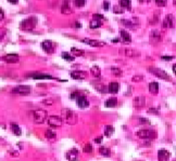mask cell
I'll return each mask as SVG.
<instances>
[{
	"mask_svg": "<svg viewBox=\"0 0 176 161\" xmlns=\"http://www.w3.org/2000/svg\"><path fill=\"white\" fill-rule=\"evenodd\" d=\"M62 121L67 122L70 125H74L77 122V115L73 111V110L69 109V108H63L62 109Z\"/></svg>",
	"mask_w": 176,
	"mask_h": 161,
	"instance_id": "cell-1",
	"label": "cell"
},
{
	"mask_svg": "<svg viewBox=\"0 0 176 161\" xmlns=\"http://www.w3.org/2000/svg\"><path fill=\"white\" fill-rule=\"evenodd\" d=\"M37 25V19L35 16H30L26 20H23L20 24V27L24 32H30L33 30Z\"/></svg>",
	"mask_w": 176,
	"mask_h": 161,
	"instance_id": "cell-2",
	"label": "cell"
},
{
	"mask_svg": "<svg viewBox=\"0 0 176 161\" xmlns=\"http://www.w3.org/2000/svg\"><path fill=\"white\" fill-rule=\"evenodd\" d=\"M48 117V112L45 109H36L33 112V119H34V122L37 124H41L46 121Z\"/></svg>",
	"mask_w": 176,
	"mask_h": 161,
	"instance_id": "cell-3",
	"label": "cell"
},
{
	"mask_svg": "<svg viewBox=\"0 0 176 161\" xmlns=\"http://www.w3.org/2000/svg\"><path fill=\"white\" fill-rule=\"evenodd\" d=\"M149 72L160 79H163V80H168V81L171 80V77L169 76L168 72H164L163 69H160V68H157V67H149Z\"/></svg>",
	"mask_w": 176,
	"mask_h": 161,
	"instance_id": "cell-4",
	"label": "cell"
},
{
	"mask_svg": "<svg viewBox=\"0 0 176 161\" xmlns=\"http://www.w3.org/2000/svg\"><path fill=\"white\" fill-rule=\"evenodd\" d=\"M136 135L139 138H141V140H152V138L157 137V134H155V131H152V130H147V129L138 131L137 133H136Z\"/></svg>",
	"mask_w": 176,
	"mask_h": 161,
	"instance_id": "cell-5",
	"label": "cell"
},
{
	"mask_svg": "<svg viewBox=\"0 0 176 161\" xmlns=\"http://www.w3.org/2000/svg\"><path fill=\"white\" fill-rule=\"evenodd\" d=\"M12 93L17 94V95H28L30 93V87L28 85H17L13 88Z\"/></svg>",
	"mask_w": 176,
	"mask_h": 161,
	"instance_id": "cell-6",
	"label": "cell"
},
{
	"mask_svg": "<svg viewBox=\"0 0 176 161\" xmlns=\"http://www.w3.org/2000/svg\"><path fill=\"white\" fill-rule=\"evenodd\" d=\"M62 122H63L62 119L59 116H56V115L50 116L49 118H48V124L51 128H60L61 125H62Z\"/></svg>",
	"mask_w": 176,
	"mask_h": 161,
	"instance_id": "cell-7",
	"label": "cell"
},
{
	"mask_svg": "<svg viewBox=\"0 0 176 161\" xmlns=\"http://www.w3.org/2000/svg\"><path fill=\"white\" fill-rule=\"evenodd\" d=\"M174 20H175L174 15L168 14L165 19H164L163 23H162V28H174V26H175Z\"/></svg>",
	"mask_w": 176,
	"mask_h": 161,
	"instance_id": "cell-8",
	"label": "cell"
},
{
	"mask_svg": "<svg viewBox=\"0 0 176 161\" xmlns=\"http://www.w3.org/2000/svg\"><path fill=\"white\" fill-rule=\"evenodd\" d=\"M83 43H86V45L90 46V47H95V48H101L104 47L107 43L103 42V41H99V40H94V39H82Z\"/></svg>",
	"mask_w": 176,
	"mask_h": 161,
	"instance_id": "cell-9",
	"label": "cell"
},
{
	"mask_svg": "<svg viewBox=\"0 0 176 161\" xmlns=\"http://www.w3.org/2000/svg\"><path fill=\"white\" fill-rule=\"evenodd\" d=\"M41 48L43 50L48 54H51L54 52V46H53V42L50 40H45L41 42Z\"/></svg>",
	"mask_w": 176,
	"mask_h": 161,
	"instance_id": "cell-10",
	"label": "cell"
},
{
	"mask_svg": "<svg viewBox=\"0 0 176 161\" xmlns=\"http://www.w3.org/2000/svg\"><path fill=\"white\" fill-rule=\"evenodd\" d=\"M61 12L63 14H71L73 12V8H72V2L70 0H64L61 6Z\"/></svg>",
	"mask_w": 176,
	"mask_h": 161,
	"instance_id": "cell-11",
	"label": "cell"
},
{
	"mask_svg": "<svg viewBox=\"0 0 176 161\" xmlns=\"http://www.w3.org/2000/svg\"><path fill=\"white\" fill-rule=\"evenodd\" d=\"M71 77L75 80H84L87 77V74L83 70H75V72H71Z\"/></svg>",
	"mask_w": 176,
	"mask_h": 161,
	"instance_id": "cell-12",
	"label": "cell"
},
{
	"mask_svg": "<svg viewBox=\"0 0 176 161\" xmlns=\"http://www.w3.org/2000/svg\"><path fill=\"white\" fill-rule=\"evenodd\" d=\"M171 154L166 149H160L158 151V160L159 161H169Z\"/></svg>",
	"mask_w": 176,
	"mask_h": 161,
	"instance_id": "cell-13",
	"label": "cell"
},
{
	"mask_svg": "<svg viewBox=\"0 0 176 161\" xmlns=\"http://www.w3.org/2000/svg\"><path fill=\"white\" fill-rule=\"evenodd\" d=\"M20 57L17 54H7L2 57V61L7 62V63H10V64H13V63H16L19 62Z\"/></svg>",
	"mask_w": 176,
	"mask_h": 161,
	"instance_id": "cell-14",
	"label": "cell"
},
{
	"mask_svg": "<svg viewBox=\"0 0 176 161\" xmlns=\"http://www.w3.org/2000/svg\"><path fill=\"white\" fill-rule=\"evenodd\" d=\"M30 77H32L33 79H38V80H45V79H56L54 77L49 76V75H44L40 72H34V74L28 75Z\"/></svg>",
	"mask_w": 176,
	"mask_h": 161,
	"instance_id": "cell-15",
	"label": "cell"
},
{
	"mask_svg": "<svg viewBox=\"0 0 176 161\" xmlns=\"http://www.w3.org/2000/svg\"><path fill=\"white\" fill-rule=\"evenodd\" d=\"M77 158H78V150L76 148L71 149L67 154V159L69 161H77Z\"/></svg>",
	"mask_w": 176,
	"mask_h": 161,
	"instance_id": "cell-16",
	"label": "cell"
},
{
	"mask_svg": "<svg viewBox=\"0 0 176 161\" xmlns=\"http://www.w3.org/2000/svg\"><path fill=\"white\" fill-rule=\"evenodd\" d=\"M77 105L80 108H87L89 106V102H88L87 98L84 95H80L77 98Z\"/></svg>",
	"mask_w": 176,
	"mask_h": 161,
	"instance_id": "cell-17",
	"label": "cell"
},
{
	"mask_svg": "<svg viewBox=\"0 0 176 161\" xmlns=\"http://www.w3.org/2000/svg\"><path fill=\"white\" fill-rule=\"evenodd\" d=\"M120 36H121V39H122L123 42H125V43H131L132 42L131 34H128V32H126V30H124V29L120 30Z\"/></svg>",
	"mask_w": 176,
	"mask_h": 161,
	"instance_id": "cell-18",
	"label": "cell"
},
{
	"mask_svg": "<svg viewBox=\"0 0 176 161\" xmlns=\"http://www.w3.org/2000/svg\"><path fill=\"white\" fill-rule=\"evenodd\" d=\"M134 107L136 108H142L146 105V98L142 96H138V98H134Z\"/></svg>",
	"mask_w": 176,
	"mask_h": 161,
	"instance_id": "cell-19",
	"label": "cell"
},
{
	"mask_svg": "<svg viewBox=\"0 0 176 161\" xmlns=\"http://www.w3.org/2000/svg\"><path fill=\"white\" fill-rule=\"evenodd\" d=\"M150 40L152 41V42H153V41H155V42H159V41L161 40V34H160L159 30L155 29V30H152V32H151Z\"/></svg>",
	"mask_w": 176,
	"mask_h": 161,
	"instance_id": "cell-20",
	"label": "cell"
},
{
	"mask_svg": "<svg viewBox=\"0 0 176 161\" xmlns=\"http://www.w3.org/2000/svg\"><path fill=\"white\" fill-rule=\"evenodd\" d=\"M149 92L153 95H157L159 93V83L158 82H151L149 85Z\"/></svg>",
	"mask_w": 176,
	"mask_h": 161,
	"instance_id": "cell-21",
	"label": "cell"
},
{
	"mask_svg": "<svg viewBox=\"0 0 176 161\" xmlns=\"http://www.w3.org/2000/svg\"><path fill=\"white\" fill-rule=\"evenodd\" d=\"M116 105H118V98H109V100H107L104 103V106L108 108H113V107H115Z\"/></svg>",
	"mask_w": 176,
	"mask_h": 161,
	"instance_id": "cell-22",
	"label": "cell"
},
{
	"mask_svg": "<svg viewBox=\"0 0 176 161\" xmlns=\"http://www.w3.org/2000/svg\"><path fill=\"white\" fill-rule=\"evenodd\" d=\"M118 89H120V85H118V82H111L108 87V90H109L110 93H118Z\"/></svg>",
	"mask_w": 176,
	"mask_h": 161,
	"instance_id": "cell-23",
	"label": "cell"
},
{
	"mask_svg": "<svg viewBox=\"0 0 176 161\" xmlns=\"http://www.w3.org/2000/svg\"><path fill=\"white\" fill-rule=\"evenodd\" d=\"M90 72H91V75L95 77V78H100L101 77V70L100 68L98 67V66H92L91 68H90Z\"/></svg>",
	"mask_w": 176,
	"mask_h": 161,
	"instance_id": "cell-24",
	"label": "cell"
},
{
	"mask_svg": "<svg viewBox=\"0 0 176 161\" xmlns=\"http://www.w3.org/2000/svg\"><path fill=\"white\" fill-rule=\"evenodd\" d=\"M120 7L131 11L132 10V1L131 0H120Z\"/></svg>",
	"mask_w": 176,
	"mask_h": 161,
	"instance_id": "cell-25",
	"label": "cell"
},
{
	"mask_svg": "<svg viewBox=\"0 0 176 161\" xmlns=\"http://www.w3.org/2000/svg\"><path fill=\"white\" fill-rule=\"evenodd\" d=\"M11 130H12V132L16 136H20L22 134V130H21V128L19 127V124H17V123H14V122L11 123Z\"/></svg>",
	"mask_w": 176,
	"mask_h": 161,
	"instance_id": "cell-26",
	"label": "cell"
},
{
	"mask_svg": "<svg viewBox=\"0 0 176 161\" xmlns=\"http://www.w3.org/2000/svg\"><path fill=\"white\" fill-rule=\"evenodd\" d=\"M124 55H126V56L128 57H136V56H139V52L135 51V50H132V49H125L124 51Z\"/></svg>",
	"mask_w": 176,
	"mask_h": 161,
	"instance_id": "cell-27",
	"label": "cell"
},
{
	"mask_svg": "<svg viewBox=\"0 0 176 161\" xmlns=\"http://www.w3.org/2000/svg\"><path fill=\"white\" fill-rule=\"evenodd\" d=\"M89 26H90V28H92V29L99 28V27H101V26H102V21H100V20L92 19V21L90 22Z\"/></svg>",
	"mask_w": 176,
	"mask_h": 161,
	"instance_id": "cell-28",
	"label": "cell"
},
{
	"mask_svg": "<svg viewBox=\"0 0 176 161\" xmlns=\"http://www.w3.org/2000/svg\"><path fill=\"white\" fill-rule=\"evenodd\" d=\"M114 133V128L112 127V125H107V127L104 128V135L108 136V137H110V136H112Z\"/></svg>",
	"mask_w": 176,
	"mask_h": 161,
	"instance_id": "cell-29",
	"label": "cell"
},
{
	"mask_svg": "<svg viewBox=\"0 0 176 161\" xmlns=\"http://www.w3.org/2000/svg\"><path fill=\"white\" fill-rule=\"evenodd\" d=\"M45 136L48 138V140H52V138H56L57 133L53 131V130H51V129H48L47 131H46V133H45Z\"/></svg>",
	"mask_w": 176,
	"mask_h": 161,
	"instance_id": "cell-30",
	"label": "cell"
},
{
	"mask_svg": "<svg viewBox=\"0 0 176 161\" xmlns=\"http://www.w3.org/2000/svg\"><path fill=\"white\" fill-rule=\"evenodd\" d=\"M122 24L126 26V27H129V28L133 29V28L136 27V24H138V23H133V22L128 21V20H122Z\"/></svg>",
	"mask_w": 176,
	"mask_h": 161,
	"instance_id": "cell-31",
	"label": "cell"
},
{
	"mask_svg": "<svg viewBox=\"0 0 176 161\" xmlns=\"http://www.w3.org/2000/svg\"><path fill=\"white\" fill-rule=\"evenodd\" d=\"M99 153H100L102 156H104V157H109L110 154H111V151H110L109 148L102 146V147H100V148H99Z\"/></svg>",
	"mask_w": 176,
	"mask_h": 161,
	"instance_id": "cell-32",
	"label": "cell"
},
{
	"mask_svg": "<svg viewBox=\"0 0 176 161\" xmlns=\"http://www.w3.org/2000/svg\"><path fill=\"white\" fill-rule=\"evenodd\" d=\"M61 56H62L63 59H65V61H69V62H73L74 59H75V57H74V56H71V54L67 53V52H62Z\"/></svg>",
	"mask_w": 176,
	"mask_h": 161,
	"instance_id": "cell-33",
	"label": "cell"
},
{
	"mask_svg": "<svg viewBox=\"0 0 176 161\" xmlns=\"http://www.w3.org/2000/svg\"><path fill=\"white\" fill-rule=\"evenodd\" d=\"M71 52L74 54V56H83V55H84V52H83L82 50L75 49V48H72Z\"/></svg>",
	"mask_w": 176,
	"mask_h": 161,
	"instance_id": "cell-34",
	"label": "cell"
},
{
	"mask_svg": "<svg viewBox=\"0 0 176 161\" xmlns=\"http://www.w3.org/2000/svg\"><path fill=\"white\" fill-rule=\"evenodd\" d=\"M74 4L76 8H83L86 4V0H74Z\"/></svg>",
	"mask_w": 176,
	"mask_h": 161,
	"instance_id": "cell-35",
	"label": "cell"
},
{
	"mask_svg": "<svg viewBox=\"0 0 176 161\" xmlns=\"http://www.w3.org/2000/svg\"><path fill=\"white\" fill-rule=\"evenodd\" d=\"M83 150H84V153H86V154H90L92 151V146L90 144H86L84 146V148H83Z\"/></svg>",
	"mask_w": 176,
	"mask_h": 161,
	"instance_id": "cell-36",
	"label": "cell"
},
{
	"mask_svg": "<svg viewBox=\"0 0 176 161\" xmlns=\"http://www.w3.org/2000/svg\"><path fill=\"white\" fill-rule=\"evenodd\" d=\"M111 72H113V75L116 77L122 76V70L118 69V68H111Z\"/></svg>",
	"mask_w": 176,
	"mask_h": 161,
	"instance_id": "cell-37",
	"label": "cell"
},
{
	"mask_svg": "<svg viewBox=\"0 0 176 161\" xmlns=\"http://www.w3.org/2000/svg\"><path fill=\"white\" fill-rule=\"evenodd\" d=\"M155 3L158 7H165L168 3V0H155Z\"/></svg>",
	"mask_w": 176,
	"mask_h": 161,
	"instance_id": "cell-38",
	"label": "cell"
},
{
	"mask_svg": "<svg viewBox=\"0 0 176 161\" xmlns=\"http://www.w3.org/2000/svg\"><path fill=\"white\" fill-rule=\"evenodd\" d=\"M43 104L44 105H52L53 104V101L51 100V98H45V100H43Z\"/></svg>",
	"mask_w": 176,
	"mask_h": 161,
	"instance_id": "cell-39",
	"label": "cell"
},
{
	"mask_svg": "<svg viewBox=\"0 0 176 161\" xmlns=\"http://www.w3.org/2000/svg\"><path fill=\"white\" fill-rule=\"evenodd\" d=\"M142 79H144L142 76H134L132 80H133L134 82H139V81H142Z\"/></svg>",
	"mask_w": 176,
	"mask_h": 161,
	"instance_id": "cell-40",
	"label": "cell"
},
{
	"mask_svg": "<svg viewBox=\"0 0 176 161\" xmlns=\"http://www.w3.org/2000/svg\"><path fill=\"white\" fill-rule=\"evenodd\" d=\"M94 19H96V20H100V21H102V20L104 19V16H103L102 14H95V15H94Z\"/></svg>",
	"mask_w": 176,
	"mask_h": 161,
	"instance_id": "cell-41",
	"label": "cell"
},
{
	"mask_svg": "<svg viewBox=\"0 0 176 161\" xmlns=\"http://www.w3.org/2000/svg\"><path fill=\"white\" fill-rule=\"evenodd\" d=\"M139 122L141 123V124H142V123H147V124H150V121H149L148 119H145V118H140L139 119Z\"/></svg>",
	"mask_w": 176,
	"mask_h": 161,
	"instance_id": "cell-42",
	"label": "cell"
},
{
	"mask_svg": "<svg viewBox=\"0 0 176 161\" xmlns=\"http://www.w3.org/2000/svg\"><path fill=\"white\" fill-rule=\"evenodd\" d=\"M113 10H114V12H115V13H123V10H122L121 8L118 9V6H115V7H114Z\"/></svg>",
	"mask_w": 176,
	"mask_h": 161,
	"instance_id": "cell-43",
	"label": "cell"
},
{
	"mask_svg": "<svg viewBox=\"0 0 176 161\" xmlns=\"http://www.w3.org/2000/svg\"><path fill=\"white\" fill-rule=\"evenodd\" d=\"M162 59H165V61H171V59H174V56H161Z\"/></svg>",
	"mask_w": 176,
	"mask_h": 161,
	"instance_id": "cell-44",
	"label": "cell"
},
{
	"mask_svg": "<svg viewBox=\"0 0 176 161\" xmlns=\"http://www.w3.org/2000/svg\"><path fill=\"white\" fill-rule=\"evenodd\" d=\"M75 96H76V98H78V96H80V94H78L77 92H74V93L71 94V98H73V100L75 98Z\"/></svg>",
	"mask_w": 176,
	"mask_h": 161,
	"instance_id": "cell-45",
	"label": "cell"
},
{
	"mask_svg": "<svg viewBox=\"0 0 176 161\" xmlns=\"http://www.w3.org/2000/svg\"><path fill=\"white\" fill-rule=\"evenodd\" d=\"M103 8H104V10H108V9H109V2L108 1L103 2Z\"/></svg>",
	"mask_w": 176,
	"mask_h": 161,
	"instance_id": "cell-46",
	"label": "cell"
},
{
	"mask_svg": "<svg viewBox=\"0 0 176 161\" xmlns=\"http://www.w3.org/2000/svg\"><path fill=\"white\" fill-rule=\"evenodd\" d=\"M95 142H96L97 144H100V143L102 142V136H100V137H97L96 140H95Z\"/></svg>",
	"mask_w": 176,
	"mask_h": 161,
	"instance_id": "cell-47",
	"label": "cell"
},
{
	"mask_svg": "<svg viewBox=\"0 0 176 161\" xmlns=\"http://www.w3.org/2000/svg\"><path fill=\"white\" fill-rule=\"evenodd\" d=\"M3 17H4V13H3V11H2L1 9H0V22H1L2 20H3Z\"/></svg>",
	"mask_w": 176,
	"mask_h": 161,
	"instance_id": "cell-48",
	"label": "cell"
},
{
	"mask_svg": "<svg viewBox=\"0 0 176 161\" xmlns=\"http://www.w3.org/2000/svg\"><path fill=\"white\" fill-rule=\"evenodd\" d=\"M149 112H155V114H159V110H158V109H153V108H151V109H149Z\"/></svg>",
	"mask_w": 176,
	"mask_h": 161,
	"instance_id": "cell-49",
	"label": "cell"
},
{
	"mask_svg": "<svg viewBox=\"0 0 176 161\" xmlns=\"http://www.w3.org/2000/svg\"><path fill=\"white\" fill-rule=\"evenodd\" d=\"M10 3H12V4H16L17 2H19V0H8Z\"/></svg>",
	"mask_w": 176,
	"mask_h": 161,
	"instance_id": "cell-50",
	"label": "cell"
},
{
	"mask_svg": "<svg viewBox=\"0 0 176 161\" xmlns=\"http://www.w3.org/2000/svg\"><path fill=\"white\" fill-rule=\"evenodd\" d=\"M175 69H176V67H175V65H173V72H175Z\"/></svg>",
	"mask_w": 176,
	"mask_h": 161,
	"instance_id": "cell-51",
	"label": "cell"
},
{
	"mask_svg": "<svg viewBox=\"0 0 176 161\" xmlns=\"http://www.w3.org/2000/svg\"><path fill=\"white\" fill-rule=\"evenodd\" d=\"M1 39H2V36H1V35H0V40H1Z\"/></svg>",
	"mask_w": 176,
	"mask_h": 161,
	"instance_id": "cell-52",
	"label": "cell"
},
{
	"mask_svg": "<svg viewBox=\"0 0 176 161\" xmlns=\"http://www.w3.org/2000/svg\"><path fill=\"white\" fill-rule=\"evenodd\" d=\"M139 1H140V2H142V1H144V0H139Z\"/></svg>",
	"mask_w": 176,
	"mask_h": 161,
	"instance_id": "cell-53",
	"label": "cell"
}]
</instances>
